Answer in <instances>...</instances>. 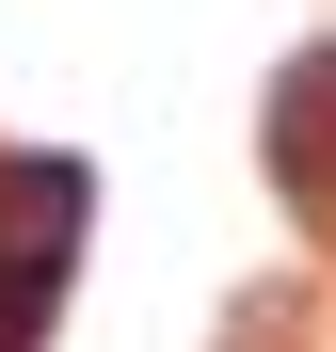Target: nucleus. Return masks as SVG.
<instances>
[{
	"instance_id": "obj_2",
	"label": "nucleus",
	"mask_w": 336,
	"mask_h": 352,
	"mask_svg": "<svg viewBox=\"0 0 336 352\" xmlns=\"http://www.w3.org/2000/svg\"><path fill=\"white\" fill-rule=\"evenodd\" d=\"M256 160H272V192H289V208H320V224H336V48H304V65L272 80Z\"/></svg>"
},
{
	"instance_id": "obj_1",
	"label": "nucleus",
	"mask_w": 336,
	"mask_h": 352,
	"mask_svg": "<svg viewBox=\"0 0 336 352\" xmlns=\"http://www.w3.org/2000/svg\"><path fill=\"white\" fill-rule=\"evenodd\" d=\"M80 224H96L80 160H0V352H48L65 272H80Z\"/></svg>"
}]
</instances>
